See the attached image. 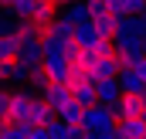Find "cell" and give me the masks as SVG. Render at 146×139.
Masks as SVG:
<instances>
[{
    "label": "cell",
    "mask_w": 146,
    "mask_h": 139,
    "mask_svg": "<svg viewBox=\"0 0 146 139\" xmlns=\"http://www.w3.org/2000/svg\"><path fill=\"white\" fill-rule=\"evenodd\" d=\"M0 3H3V7H10V3H14V0H0Z\"/></svg>",
    "instance_id": "obj_20"
},
{
    "label": "cell",
    "mask_w": 146,
    "mask_h": 139,
    "mask_svg": "<svg viewBox=\"0 0 146 139\" xmlns=\"http://www.w3.org/2000/svg\"><path fill=\"white\" fill-rule=\"evenodd\" d=\"M54 115H58V112H54V109L48 105V99L37 92V95H34V105H31V119H27V122H31V126H48Z\"/></svg>",
    "instance_id": "obj_7"
},
{
    "label": "cell",
    "mask_w": 146,
    "mask_h": 139,
    "mask_svg": "<svg viewBox=\"0 0 146 139\" xmlns=\"http://www.w3.org/2000/svg\"><path fill=\"white\" fill-rule=\"evenodd\" d=\"M75 41H78L82 48H95V44L102 41V34H99V27H95V21H92V17H88L85 24H78V27H75Z\"/></svg>",
    "instance_id": "obj_8"
},
{
    "label": "cell",
    "mask_w": 146,
    "mask_h": 139,
    "mask_svg": "<svg viewBox=\"0 0 146 139\" xmlns=\"http://www.w3.org/2000/svg\"><path fill=\"white\" fill-rule=\"evenodd\" d=\"M61 21H65V24H72V27L85 24V21H88V7H85V3H78V0H75V3H65Z\"/></svg>",
    "instance_id": "obj_9"
},
{
    "label": "cell",
    "mask_w": 146,
    "mask_h": 139,
    "mask_svg": "<svg viewBox=\"0 0 146 139\" xmlns=\"http://www.w3.org/2000/svg\"><path fill=\"white\" fill-rule=\"evenodd\" d=\"M10 102H14V92L0 88V119H10ZM14 122V119H10Z\"/></svg>",
    "instance_id": "obj_14"
},
{
    "label": "cell",
    "mask_w": 146,
    "mask_h": 139,
    "mask_svg": "<svg viewBox=\"0 0 146 139\" xmlns=\"http://www.w3.org/2000/svg\"><path fill=\"white\" fill-rule=\"evenodd\" d=\"M139 21H143V24H146V7H143V10H139Z\"/></svg>",
    "instance_id": "obj_19"
},
{
    "label": "cell",
    "mask_w": 146,
    "mask_h": 139,
    "mask_svg": "<svg viewBox=\"0 0 146 139\" xmlns=\"http://www.w3.org/2000/svg\"><path fill=\"white\" fill-rule=\"evenodd\" d=\"M75 88V99L82 105H92V102H99V92H95V81L92 78H85V81H78V85H72Z\"/></svg>",
    "instance_id": "obj_11"
},
{
    "label": "cell",
    "mask_w": 146,
    "mask_h": 139,
    "mask_svg": "<svg viewBox=\"0 0 146 139\" xmlns=\"http://www.w3.org/2000/svg\"><path fill=\"white\" fill-rule=\"evenodd\" d=\"M17 51H21V37H17V31L0 34V58H17Z\"/></svg>",
    "instance_id": "obj_13"
},
{
    "label": "cell",
    "mask_w": 146,
    "mask_h": 139,
    "mask_svg": "<svg viewBox=\"0 0 146 139\" xmlns=\"http://www.w3.org/2000/svg\"><path fill=\"white\" fill-rule=\"evenodd\" d=\"M112 109H115L119 119H136V115H143V109H146V92H122Z\"/></svg>",
    "instance_id": "obj_2"
},
{
    "label": "cell",
    "mask_w": 146,
    "mask_h": 139,
    "mask_svg": "<svg viewBox=\"0 0 146 139\" xmlns=\"http://www.w3.org/2000/svg\"><path fill=\"white\" fill-rule=\"evenodd\" d=\"M31 105H34V92H14L10 119H14V122H27V119H31Z\"/></svg>",
    "instance_id": "obj_5"
},
{
    "label": "cell",
    "mask_w": 146,
    "mask_h": 139,
    "mask_svg": "<svg viewBox=\"0 0 146 139\" xmlns=\"http://www.w3.org/2000/svg\"><path fill=\"white\" fill-rule=\"evenodd\" d=\"M17 58L27 61V65H41V61H44V41L34 37V34H24V37H21V51H17Z\"/></svg>",
    "instance_id": "obj_4"
},
{
    "label": "cell",
    "mask_w": 146,
    "mask_h": 139,
    "mask_svg": "<svg viewBox=\"0 0 146 139\" xmlns=\"http://www.w3.org/2000/svg\"><path fill=\"white\" fill-rule=\"evenodd\" d=\"M119 85H122V92H146V81H143V75L136 68H122L119 71Z\"/></svg>",
    "instance_id": "obj_10"
},
{
    "label": "cell",
    "mask_w": 146,
    "mask_h": 139,
    "mask_svg": "<svg viewBox=\"0 0 146 139\" xmlns=\"http://www.w3.org/2000/svg\"><path fill=\"white\" fill-rule=\"evenodd\" d=\"M95 92H99V102L115 105V102H119V95H122L119 75H112V78H99V81H95Z\"/></svg>",
    "instance_id": "obj_6"
},
{
    "label": "cell",
    "mask_w": 146,
    "mask_h": 139,
    "mask_svg": "<svg viewBox=\"0 0 146 139\" xmlns=\"http://www.w3.org/2000/svg\"><path fill=\"white\" fill-rule=\"evenodd\" d=\"M41 95L48 99V105H51L54 112H61V109H65V105L75 99V88L68 85V81H48V88H44Z\"/></svg>",
    "instance_id": "obj_3"
},
{
    "label": "cell",
    "mask_w": 146,
    "mask_h": 139,
    "mask_svg": "<svg viewBox=\"0 0 146 139\" xmlns=\"http://www.w3.org/2000/svg\"><path fill=\"white\" fill-rule=\"evenodd\" d=\"M143 119H146V109H143Z\"/></svg>",
    "instance_id": "obj_21"
},
{
    "label": "cell",
    "mask_w": 146,
    "mask_h": 139,
    "mask_svg": "<svg viewBox=\"0 0 146 139\" xmlns=\"http://www.w3.org/2000/svg\"><path fill=\"white\" fill-rule=\"evenodd\" d=\"M115 122H119V115H115L112 105H106V102L85 105V119H82V126L88 129L92 139H115Z\"/></svg>",
    "instance_id": "obj_1"
},
{
    "label": "cell",
    "mask_w": 146,
    "mask_h": 139,
    "mask_svg": "<svg viewBox=\"0 0 146 139\" xmlns=\"http://www.w3.org/2000/svg\"><path fill=\"white\" fill-rule=\"evenodd\" d=\"M54 3H58V7H65V3H75V0H54Z\"/></svg>",
    "instance_id": "obj_18"
},
{
    "label": "cell",
    "mask_w": 146,
    "mask_h": 139,
    "mask_svg": "<svg viewBox=\"0 0 146 139\" xmlns=\"http://www.w3.org/2000/svg\"><path fill=\"white\" fill-rule=\"evenodd\" d=\"M58 115H61L65 122H72V126H82V119H85V105L78 102V99H72V102L65 105V109H61Z\"/></svg>",
    "instance_id": "obj_12"
},
{
    "label": "cell",
    "mask_w": 146,
    "mask_h": 139,
    "mask_svg": "<svg viewBox=\"0 0 146 139\" xmlns=\"http://www.w3.org/2000/svg\"><path fill=\"white\" fill-rule=\"evenodd\" d=\"M143 7H146V0H129V10H133V14H139Z\"/></svg>",
    "instance_id": "obj_17"
},
{
    "label": "cell",
    "mask_w": 146,
    "mask_h": 139,
    "mask_svg": "<svg viewBox=\"0 0 146 139\" xmlns=\"http://www.w3.org/2000/svg\"><path fill=\"white\" fill-rule=\"evenodd\" d=\"M133 68L139 71V75H143V81H146V54H143V58H139V61H136V65H133Z\"/></svg>",
    "instance_id": "obj_16"
},
{
    "label": "cell",
    "mask_w": 146,
    "mask_h": 139,
    "mask_svg": "<svg viewBox=\"0 0 146 139\" xmlns=\"http://www.w3.org/2000/svg\"><path fill=\"white\" fill-rule=\"evenodd\" d=\"M106 3H109L112 14H119V17H122V14H133V10H129V0H106Z\"/></svg>",
    "instance_id": "obj_15"
}]
</instances>
